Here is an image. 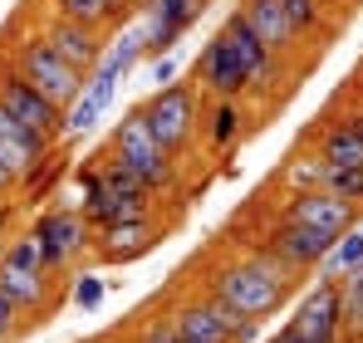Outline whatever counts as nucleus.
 <instances>
[{"mask_svg": "<svg viewBox=\"0 0 363 343\" xmlns=\"http://www.w3.org/2000/svg\"><path fill=\"white\" fill-rule=\"evenodd\" d=\"M104 162L133 172V176L152 191V196L177 191V181H182L177 157H167V152L157 147V137L147 133V123H143V113H138V108H133V113H128L118 128L108 133V142H104Z\"/></svg>", "mask_w": 363, "mask_h": 343, "instance_id": "1", "label": "nucleus"}, {"mask_svg": "<svg viewBox=\"0 0 363 343\" xmlns=\"http://www.w3.org/2000/svg\"><path fill=\"white\" fill-rule=\"evenodd\" d=\"M0 59H5V64H10V69H15L25 84H35V89L50 99V103H60L64 113H69V108L84 99V89H89V79H84L74 64H64V59L55 55V50H50V45H45L35 30L10 35V40H5V55H0Z\"/></svg>", "mask_w": 363, "mask_h": 343, "instance_id": "2", "label": "nucleus"}, {"mask_svg": "<svg viewBox=\"0 0 363 343\" xmlns=\"http://www.w3.org/2000/svg\"><path fill=\"white\" fill-rule=\"evenodd\" d=\"M201 103L206 99L191 84H167V89H152L138 103V113H143L147 133L157 137V147L167 157H186L196 147V137H201Z\"/></svg>", "mask_w": 363, "mask_h": 343, "instance_id": "3", "label": "nucleus"}, {"mask_svg": "<svg viewBox=\"0 0 363 343\" xmlns=\"http://www.w3.org/2000/svg\"><path fill=\"white\" fill-rule=\"evenodd\" d=\"M206 103H241L245 94H250V69L241 64V55L221 40V35H211L206 45H201V55L191 59V79H186Z\"/></svg>", "mask_w": 363, "mask_h": 343, "instance_id": "4", "label": "nucleus"}, {"mask_svg": "<svg viewBox=\"0 0 363 343\" xmlns=\"http://www.w3.org/2000/svg\"><path fill=\"white\" fill-rule=\"evenodd\" d=\"M30 235L40 240L45 270H50V275L69 270L79 255L94 250V226L79 216V206H50V211H40V216L30 221Z\"/></svg>", "mask_w": 363, "mask_h": 343, "instance_id": "5", "label": "nucleus"}, {"mask_svg": "<svg viewBox=\"0 0 363 343\" xmlns=\"http://www.w3.org/2000/svg\"><path fill=\"white\" fill-rule=\"evenodd\" d=\"M275 216H285V221H295V226H304V230H319V235L339 240V235H349V230L363 221V206H349V201H339V196H329V191H280Z\"/></svg>", "mask_w": 363, "mask_h": 343, "instance_id": "6", "label": "nucleus"}, {"mask_svg": "<svg viewBox=\"0 0 363 343\" xmlns=\"http://www.w3.org/2000/svg\"><path fill=\"white\" fill-rule=\"evenodd\" d=\"M255 240L275 255V260H285L295 275H309V270H319L324 260H329V250H334V240L329 235H319V230H304L295 221H285V216H265V226L255 230Z\"/></svg>", "mask_w": 363, "mask_h": 343, "instance_id": "7", "label": "nucleus"}, {"mask_svg": "<svg viewBox=\"0 0 363 343\" xmlns=\"http://www.w3.org/2000/svg\"><path fill=\"white\" fill-rule=\"evenodd\" d=\"M304 343H339L344 339V299H339V280L319 275L314 285L300 294L295 314L285 319Z\"/></svg>", "mask_w": 363, "mask_h": 343, "instance_id": "8", "label": "nucleus"}, {"mask_svg": "<svg viewBox=\"0 0 363 343\" xmlns=\"http://www.w3.org/2000/svg\"><path fill=\"white\" fill-rule=\"evenodd\" d=\"M35 35L64 59V64H74L84 79L104 64V50H108V35L104 30H89V25H74V20H60V15H50V10H40V20H35Z\"/></svg>", "mask_w": 363, "mask_h": 343, "instance_id": "9", "label": "nucleus"}, {"mask_svg": "<svg viewBox=\"0 0 363 343\" xmlns=\"http://www.w3.org/2000/svg\"><path fill=\"white\" fill-rule=\"evenodd\" d=\"M0 108L15 113L25 128L45 133L50 142H64V108H60V103H50L35 84H25L5 59H0Z\"/></svg>", "mask_w": 363, "mask_h": 343, "instance_id": "10", "label": "nucleus"}, {"mask_svg": "<svg viewBox=\"0 0 363 343\" xmlns=\"http://www.w3.org/2000/svg\"><path fill=\"white\" fill-rule=\"evenodd\" d=\"M216 35H221V40L241 55V64L250 69V94H260V89H270V94L285 89V84H280V79H285V59H275L265 45H260V35L241 20V10H226Z\"/></svg>", "mask_w": 363, "mask_h": 343, "instance_id": "11", "label": "nucleus"}, {"mask_svg": "<svg viewBox=\"0 0 363 343\" xmlns=\"http://www.w3.org/2000/svg\"><path fill=\"white\" fill-rule=\"evenodd\" d=\"M0 294L20 309L25 324L45 319V314L55 309V299H60L55 275H45V270H25V265H10V260H0Z\"/></svg>", "mask_w": 363, "mask_h": 343, "instance_id": "12", "label": "nucleus"}, {"mask_svg": "<svg viewBox=\"0 0 363 343\" xmlns=\"http://www.w3.org/2000/svg\"><path fill=\"white\" fill-rule=\"evenodd\" d=\"M236 10H241V20L260 35V45H265L275 59L300 55L304 40H300V30L290 25V15H285L280 0H236Z\"/></svg>", "mask_w": 363, "mask_h": 343, "instance_id": "13", "label": "nucleus"}, {"mask_svg": "<svg viewBox=\"0 0 363 343\" xmlns=\"http://www.w3.org/2000/svg\"><path fill=\"white\" fill-rule=\"evenodd\" d=\"M55 147H60V142H50L45 133L25 128V123H20L15 113H5V108H0V162L15 172L20 181H25L30 172L40 167L45 157H55Z\"/></svg>", "mask_w": 363, "mask_h": 343, "instance_id": "14", "label": "nucleus"}, {"mask_svg": "<svg viewBox=\"0 0 363 343\" xmlns=\"http://www.w3.org/2000/svg\"><path fill=\"white\" fill-rule=\"evenodd\" d=\"M309 152L324 167H363V133L354 128V118H329L309 133Z\"/></svg>", "mask_w": 363, "mask_h": 343, "instance_id": "15", "label": "nucleus"}, {"mask_svg": "<svg viewBox=\"0 0 363 343\" xmlns=\"http://www.w3.org/2000/svg\"><path fill=\"white\" fill-rule=\"evenodd\" d=\"M157 240H162V221H157V216H147V221H128V226L99 230V235H94V250H99L108 265H128V260L147 255Z\"/></svg>", "mask_w": 363, "mask_h": 343, "instance_id": "16", "label": "nucleus"}, {"mask_svg": "<svg viewBox=\"0 0 363 343\" xmlns=\"http://www.w3.org/2000/svg\"><path fill=\"white\" fill-rule=\"evenodd\" d=\"M79 216L94 226V235H99V230H113V226H128V221L157 216V201H128V196H108V191H84Z\"/></svg>", "mask_w": 363, "mask_h": 343, "instance_id": "17", "label": "nucleus"}, {"mask_svg": "<svg viewBox=\"0 0 363 343\" xmlns=\"http://www.w3.org/2000/svg\"><path fill=\"white\" fill-rule=\"evenodd\" d=\"M245 133H250V123H245L241 103H201V137L196 142L206 152H236Z\"/></svg>", "mask_w": 363, "mask_h": 343, "instance_id": "18", "label": "nucleus"}, {"mask_svg": "<svg viewBox=\"0 0 363 343\" xmlns=\"http://www.w3.org/2000/svg\"><path fill=\"white\" fill-rule=\"evenodd\" d=\"M324 162L309 152V147H295L290 157H285V167H280V191H324Z\"/></svg>", "mask_w": 363, "mask_h": 343, "instance_id": "19", "label": "nucleus"}, {"mask_svg": "<svg viewBox=\"0 0 363 343\" xmlns=\"http://www.w3.org/2000/svg\"><path fill=\"white\" fill-rule=\"evenodd\" d=\"M138 59H143V50H138V30H118V35H108V50H104V64L94 69V79L118 84Z\"/></svg>", "mask_w": 363, "mask_h": 343, "instance_id": "20", "label": "nucleus"}, {"mask_svg": "<svg viewBox=\"0 0 363 343\" xmlns=\"http://www.w3.org/2000/svg\"><path fill=\"white\" fill-rule=\"evenodd\" d=\"M363 265V221L349 235H339L334 240V250H329V260L319 265V275H329V280H344V275H354Z\"/></svg>", "mask_w": 363, "mask_h": 343, "instance_id": "21", "label": "nucleus"}, {"mask_svg": "<svg viewBox=\"0 0 363 343\" xmlns=\"http://www.w3.org/2000/svg\"><path fill=\"white\" fill-rule=\"evenodd\" d=\"M339 299H344V339L363 343V265L339 280Z\"/></svg>", "mask_w": 363, "mask_h": 343, "instance_id": "22", "label": "nucleus"}, {"mask_svg": "<svg viewBox=\"0 0 363 343\" xmlns=\"http://www.w3.org/2000/svg\"><path fill=\"white\" fill-rule=\"evenodd\" d=\"M280 5H285L290 25L300 30V40H319L329 30V5L324 0H280Z\"/></svg>", "mask_w": 363, "mask_h": 343, "instance_id": "23", "label": "nucleus"}, {"mask_svg": "<svg viewBox=\"0 0 363 343\" xmlns=\"http://www.w3.org/2000/svg\"><path fill=\"white\" fill-rule=\"evenodd\" d=\"M50 15H60V20H74V25H89V30H104L108 35V20H104V10H99V0H40Z\"/></svg>", "mask_w": 363, "mask_h": 343, "instance_id": "24", "label": "nucleus"}, {"mask_svg": "<svg viewBox=\"0 0 363 343\" xmlns=\"http://www.w3.org/2000/svg\"><path fill=\"white\" fill-rule=\"evenodd\" d=\"M324 191L349 201V206H363V167H329L324 172Z\"/></svg>", "mask_w": 363, "mask_h": 343, "instance_id": "25", "label": "nucleus"}, {"mask_svg": "<svg viewBox=\"0 0 363 343\" xmlns=\"http://www.w3.org/2000/svg\"><path fill=\"white\" fill-rule=\"evenodd\" d=\"M0 260H10V265H25V270H45V250H40V240H35L30 230H25V235H10ZM45 275H50V270H45Z\"/></svg>", "mask_w": 363, "mask_h": 343, "instance_id": "26", "label": "nucleus"}, {"mask_svg": "<svg viewBox=\"0 0 363 343\" xmlns=\"http://www.w3.org/2000/svg\"><path fill=\"white\" fill-rule=\"evenodd\" d=\"M133 343H191V339L172 324V314H147V319L138 324V339Z\"/></svg>", "mask_w": 363, "mask_h": 343, "instance_id": "27", "label": "nucleus"}, {"mask_svg": "<svg viewBox=\"0 0 363 343\" xmlns=\"http://www.w3.org/2000/svg\"><path fill=\"white\" fill-rule=\"evenodd\" d=\"M152 10L162 15V20H172L177 30H191L196 20H201V10H206V0H152ZM147 15V10H143Z\"/></svg>", "mask_w": 363, "mask_h": 343, "instance_id": "28", "label": "nucleus"}, {"mask_svg": "<svg viewBox=\"0 0 363 343\" xmlns=\"http://www.w3.org/2000/svg\"><path fill=\"white\" fill-rule=\"evenodd\" d=\"M99 10H104V20H108V35H118V30H128V25L138 20L133 0H99Z\"/></svg>", "mask_w": 363, "mask_h": 343, "instance_id": "29", "label": "nucleus"}, {"mask_svg": "<svg viewBox=\"0 0 363 343\" xmlns=\"http://www.w3.org/2000/svg\"><path fill=\"white\" fill-rule=\"evenodd\" d=\"M99 113H104V108H99L94 99H79V103H74V113H64V137H69V133H89Z\"/></svg>", "mask_w": 363, "mask_h": 343, "instance_id": "30", "label": "nucleus"}, {"mask_svg": "<svg viewBox=\"0 0 363 343\" xmlns=\"http://www.w3.org/2000/svg\"><path fill=\"white\" fill-rule=\"evenodd\" d=\"M74 304H79V309H99V304H104V280H99V275H79Z\"/></svg>", "mask_w": 363, "mask_h": 343, "instance_id": "31", "label": "nucleus"}, {"mask_svg": "<svg viewBox=\"0 0 363 343\" xmlns=\"http://www.w3.org/2000/svg\"><path fill=\"white\" fill-rule=\"evenodd\" d=\"M20 329H25V319H20V309H15V304H10V299L0 294V343H10L15 334H20Z\"/></svg>", "mask_w": 363, "mask_h": 343, "instance_id": "32", "label": "nucleus"}, {"mask_svg": "<svg viewBox=\"0 0 363 343\" xmlns=\"http://www.w3.org/2000/svg\"><path fill=\"white\" fill-rule=\"evenodd\" d=\"M152 84H157V89L177 84V59H172V55H167V59H152Z\"/></svg>", "mask_w": 363, "mask_h": 343, "instance_id": "33", "label": "nucleus"}, {"mask_svg": "<svg viewBox=\"0 0 363 343\" xmlns=\"http://www.w3.org/2000/svg\"><path fill=\"white\" fill-rule=\"evenodd\" d=\"M15 191H20V176H15V172H10V167H5V162H0V196L10 201Z\"/></svg>", "mask_w": 363, "mask_h": 343, "instance_id": "34", "label": "nucleus"}, {"mask_svg": "<svg viewBox=\"0 0 363 343\" xmlns=\"http://www.w3.org/2000/svg\"><path fill=\"white\" fill-rule=\"evenodd\" d=\"M5 226H10V201L0 196V235H5Z\"/></svg>", "mask_w": 363, "mask_h": 343, "instance_id": "35", "label": "nucleus"}, {"mask_svg": "<svg viewBox=\"0 0 363 343\" xmlns=\"http://www.w3.org/2000/svg\"><path fill=\"white\" fill-rule=\"evenodd\" d=\"M133 10H138V15H143V10H152V0H133Z\"/></svg>", "mask_w": 363, "mask_h": 343, "instance_id": "36", "label": "nucleus"}, {"mask_svg": "<svg viewBox=\"0 0 363 343\" xmlns=\"http://www.w3.org/2000/svg\"><path fill=\"white\" fill-rule=\"evenodd\" d=\"M354 128H359V133H363V108H359V113H354Z\"/></svg>", "mask_w": 363, "mask_h": 343, "instance_id": "37", "label": "nucleus"}, {"mask_svg": "<svg viewBox=\"0 0 363 343\" xmlns=\"http://www.w3.org/2000/svg\"><path fill=\"white\" fill-rule=\"evenodd\" d=\"M0 255H5V235H0Z\"/></svg>", "mask_w": 363, "mask_h": 343, "instance_id": "38", "label": "nucleus"}]
</instances>
